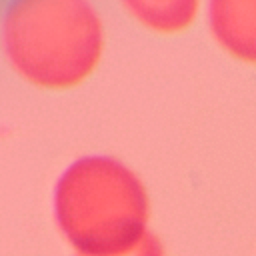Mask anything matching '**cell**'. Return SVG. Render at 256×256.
I'll return each mask as SVG.
<instances>
[{
    "mask_svg": "<svg viewBox=\"0 0 256 256\" xmlns=\"http://www.w3.org/2000/svg\"><path fill=\"white\" fill-rule=\"evenodd\" d=\"M0 46L20 80L62 92L84 84L100 66L106 26L92 0H8Z\"/></svg>",
    "mask_w": 256,
    "mask_h": 256,
    "instance_id": "obj_1",
    "label": "cell"
},
{
    "mask_svg": "<svg viewBox=\"0 0 256 256\" xmlns=\"http://www.w3.org/2000/svg\"><path fill=\"white\" fill-rule=\"evenodd\" d=\"M52 214L74 256H120L152 232L146 184L112 154L72 160L56 178Z\"/></svg>",
    "mask_w": 256,
    "mask_h": 256,
    "instance_id": "obj_2",
    "label": "cell"
},
{
    "mask_svg": "<svg viewBox=\"0 0 256 256\" xmlns=\"http://www.w3.org/2000/svg\"><path fill=\"white\" fill-rule=\"evenodd\" d=\"M204 20L226 56L256 66V0H204Z\"/></svg>",
    "mask_w": 256,
    "mask_h": 256,
    "instance_id": "obj_3",
    "label": "cell"
},
{
    "mask_svg": "<svg viewBox=\"0 0 256 256\" xmlns=\"http://www.w3.org/2000/svg\"><path fill=\"white\" fill-rule=\"evenodd\" d=\"M118 4L148 32L172 36L194 24L204 0H118Z\"/></svg>",
    "mask_w": 256,
    "mask_h": 256,
    "instance_id": "obj_4",
    "label": "cell"
},
{
    "mask_svg": "<svg viewBox=\"0 0 256 256\" xmlns=\"http://www.w3.org/2000/svg\"><path fill=\"white\" fill-rule=\"evenodd\" d=\"M120 256H166V250H164V244L160 242V238L154 232H148L132 250H128Z\"/></svg>",
    "mask_w": 256,
    "mask_h": 256,
    "instance_id": "obj_5",
    "label": "cell"
}]
</instances>
